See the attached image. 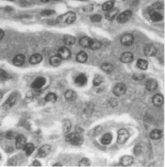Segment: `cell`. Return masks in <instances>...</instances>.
Wrapping results in <instances>:
<instances>
[{"label": "cell", "instance_id": "6da1fadb", "mask_svg": "<svg viewBox=\"0 0 165 167\" xmlns=\"http://www.w3.org/2000/svg\"><path fill=\"white\" fill-rule=\"evenodd\" d=\"M66 141L73 145H81L83 143V138L80 133L73 132L66 136Z\"/></svg>", "mask_w": 165, "mask_h": 167}, {"label": "cell", "instance_id": "7a4b0ae2", "mask_svg": "<svg viewBox=\"0 0 165 167\" xmlns=\"http://www.w3.org/2000/svg\"><path fill=\"white\" fill-rule=\"evenodd\" d=\"M76 19V15L73 12H68L58 17V20L61 23H66L67 24H71L74 23Z\"/></svg>", "mask_w": 165, "mask_h": 167}, {"label": "cell", "instance_id": "3957f363", "mask_svg": "<svg viewBox=\"0 0 165 167\" xmlns=\"http://www.w3.org/2000/svg\"><path fill=\"white\" fill-rule=\"evenodd\" d=\"M130 137V133L127 130L121 129L119 130L118 134V143L119 144H124Z\"/></svg>", "mask_w": 165, "mask_h": 167}, {"label": "cell", "instance_id": "277c9868", "mask_svg": "<svg viewBox=\"0 0 165 167\" xmlns=\"http://www.w3.org/2000/svg\"><path fill=\"white\" fill-rule=\"evenodd\" d=\"M131 16H132V13L130 11H125L118 17L117 21L119 23H125L130 20Z\"/></svg>", "mask_w": 165, "mask_h": 167}, {"label": "cell", "instance_id": "5b68a950", "mask_svg": "<svg viewBox=\"0 0 165 167\" xmlns=\"http://www.w3.org/2000/svg\"><path fill=\"white\" fill-rule=\"evenodd\" d=\"M125 91H126V87H125L124 83H118V84L115 85L113 89L114 94L118 96H120L124 94Z\"/></svg>", "mask_w": 165, "mask_h": 167}, {"label": "cell", "instance_id": "8992f818", "mask_svg": "<svg viewBox=\"0 0 165 167\" xmlns=\"http://www.w3.org/2000/svg\"><path fill=\"white\" fill-rule=\"evenodd\" d=\"M46 80L44 77H39L35 79L34 81L31 84V87L35 89H39L43 87L46 84Z\"/></svg>", "mask_w": 165, "mask_h": 167}, {"label": "cell", "instance_id": "52a82bcc", "mask_svg": "<svg viewBox=\"0 0 165 167\" xmlns=\"http://www.w3.org/2000/svg\"><path fill=\"white\" fill-rule=\"evenodd\" d=\"M19 98V94L17 93H13L10 94L9 98L7 99L6 102H5L4 107H12L15 104Z\"/></svg>", "mask_w": 165, "mask_h": 167}, {"label": "cell", "instance_id": "ba28073f", "mask_svg": "<svg viewBox=\"0 0 165 167\" xmlns=\"http://www.w3.org/2000/svg\"><path fill=\"white\" fill-rule=\"evenodd\" d=\"M15 146L17 149H23L26 145V138L23 135H17L15 138Z\"/></svg>", "mask_w": 165, "mask_h": 167}, {"label": "cell", "instance_id": "9c48e42d", "mask_svg": "<svg viewBox=\"0 0 165 167\" xmlns=\"http://www.w3.org/2000/svg\"><path fill=\"white\" fill-rule=\"evenodd\" d=\"M134 42V37L131 34H125L121 38V43L124 46H129L133 44Z\"/></svg>", "mask_w": 165, "mask_h": 167}, {"label": "cell", "instance_id": "30bf717a", "mask_svg": "<svg viewBox=\"0 0 165 167\" xmlns=\"http://www.w3.org/2000/svg\"><path fill=\"white\" fill-rule=\"evenodd\" d=\"M50 151H51V147L49 145H44L39 149L38 151V157H45L48 155Z\"/></svg>", "mask_w": 165, "mask_h": 167}, {"label": "cell", "instance_id": "8fae6325", "mask_svg": "<svg viewBox=\"0 0 165 167\" xmlns=\"http://www.w3.org/2000/svg\"><path fill=\"white\" fill-rule=\"evenodd\" d=\"M58 55L61 58L62 60H68L69 58L71 55V52L69 50L66 48V47H61L58 50Z\"/></svg>", "mask_w": 165, "mask_h": 167}, {"label": "cell", "instance_id": "7c38bea8", "mask_svg": "<svg viewBox=\"0 0 165 167\" xmlns=\"http://www.w3.org/2000/svg\"><path fill=\"white\" fill-rule=\"evenodd\" d=\"M157 87H158V83L155 79H149L147 81L146 83H145V87H146L147 91H149L150 92L155 91Z\"/></svg>", "mask_w": 165, "mask_h": 167}, {"label": "cell", "instance_id": "4fadbf2b", "mask_svg": "<svg viewBox=\"0 0 165 167\" xmlns=\"http://www.w3.org/2000/svg\"><path fill=\"white\" fill-rule=\"evenodd\" d=\"M75 83L78 86H84L86 85V82H87V78H86L85 74L81 73L77 76L75 78Z\"/></svg>", "mask_w": 165, "mask_h": 167}, {"label": "cell", "instance_id": "5bb4252c", "mask_svg": "<svg viewBox=\"0 0 165 167\" xmlns=\"http://www.w3.org/2000/svg\"><path fill=\"white\" fill-rule=\"evenodd\" d=\"M156 49L155 46L151 44H149L145 47L144 48V54L147 56H153L156 54Z\"/></svg>", "mask_w": 165, "mask_h": 167}, {"label": "cell", "instance_id": "9a60e30c", "mask_svg": "<svg viewBox=\"0 0 165 167\" xmlns=\"http://www.w3.org/2000/svg\"><path fill=\"white\" fill-rule=\"evenodd\" d=\"M133 60V55L131 52H124L122 54L121 57H120V60L121 62L124 63H130Z\"/></svg>", "mask_w": 165, "mask_h": 167}, {"label": "cell", "instance_id": "2e32d148", "mask_svg": "<svg viewBox=\"0 0 165 167\" xmlns=\"http://www.w3.org/2000/svg\"><path fill=\"white\" fill-rule=\"evenodd\" d=\"M164 97L161 94H155L153 98V103L155 104L156 107H161L164 103Z\"/></svg>", "mask_w": 165, "mask_h": 167}, {"label": "cell", "instance_id": "e0dca14e", "mask_svg": "<svg viewBox=\"0 0 165 167\" xmlns=\"http://www.w3.org/2000/svg\"><path fill=\"white\" fill-rule=\"evenodd\" d=\"M133 158L132 157L129 155H125L124 157H122L120 159V164L122 166H130L131 164L133 163Z\"/></svg>", "mask_w": 165, "mask_h": 167}, {"label": "cell", "instance_id": "ac0fdd59", "mask_svg": "<svg viewBox=\"0 0 165 167\" xmlns=\"http://www.w3.org/2000/svg\"><path fill=\"white\" fill-rule=\"evenodd\" d=\"M43 60V55L40 54H35L32 55L30 57L29 62L31 64H38V63H40Z\"/></svg>", "mask_w": 165, "mask_h": 167}, {"label": "cell", "instance_id": "d6986e66", "mask_svg": "<svg viewBox=\"0 0 165 167\" xmlns=\"http://www.w3.org/2000/svg\"><path fill=\"white\" fill-rule=\"evenodd\" d=\"M25 58L23 55L18 54L13 58V63L16 66H21L24 63Z\"/></svg>", "mask_w": 165, "mask_h": 167}, {"label": "cell", "instance_id": "ffe728a7", "mask_svg": "<svg viewBox=\"0 0 165 167\" xmlns=\"http://www.w3.org/2000/svg\"><path fill=\"white\" fill-rule=\"evenodd\" d=\"M92 40L93 39L88 37H83L79 40V44L83 48H90Z\"/></svg>", "mask_w": 165, "mask_h": 167}, {"label": "cell", "instance_id": "44dd1931", "mask_svg": "<svg viewBox=\"0 0 165 167\" xmlns=\"http://www.w3.org/2000/svg\"><path fill=\"white\" fill-rule=\"evenodd\" d=\"M150 17L154 22H159L163 20V17L160 13L156 12L155 11L151 10L150 12Z\"/></svg>", "mask_w": 165, "mask_h": 167}, {"label": "cell", "instance_id": "7402d4cb", "mask_svg": "<svg viewBox=\"0 0 165 167\" xmlns=\"http://www.w3.org/2000/svg\"><path fill=\"white\" fill-rule=\"evenodd\" d=\"M77 94L73 90H67L65 93V98L68 101H75L77 98Z\"/></svg>", "mask_w": 165, "mask_h": 167}, {"label": "cell", "instance_id": "603a6c76", "mask_svg": "<svg viewBox=\"0 0 165 167\" xmlns=\"http://www.w3.org/2000/svg\"><path fill=\"white\" fill-rule=\"evenodd\" d=\"M163 136V132L160 130H154L150 133V137L153 140H160Z\"/></svg>", "mask_w": 165, "mask_h": 167}, {"label": "cell", "instance_id": "cb8c5ba5", "mask_svg": "<svg viewBox=\"0 0 165 167\" xmlns=\"http://www.w3.org/2000/svg\"><path fill=\"white\" fill-rule=\"evenodd\" d=\"M61 61H62V59H61L59 55H54V56H52L51 58H50V63L52 66L58 67L61 64Z\"/></svg>", "mask_w": 165, "mask_h": 167}, {"label": "cell", "instance_id": "d4e9b609", "mask_svg": "<svg viewBox=\"0 0 165 167\" xmlns=\"http://www.w3.org/2000/svg\"><path fill=\"white\" fill-rule=\"evenodd\" d=\"M102 131V127L100 126H98L94 127V128L91 130L89 132V135L91 137H96V136L99 135Z\"/></svg>", "mask_w": 165, "mask_h": 167}, {"label": "cell", "instance_id": "484cf974", "mask_svg": "<svg viewBox=\"0 0 165 167\" xmlns=\"http://www.w3.org/2000/svg\"><path fill=\"white\" fill-rule=\"evenodd\" d=\"M118 13V9H111L108 10L106 14V17L108 20H113L116 17Z\"/></svg>", "mask_w": 165, "mask_h": 167}, {"label": "cell", "instance_id": "4316f807", "mask_svg": "<svg viewBox=\"0 0 165 167\" xmlns=\"http://www.w3.org/2000/svg\"><path fill=\"white\" fill-rule=\"evenodd\" d=\"M35 145L31 143H26L24 147V151L25 152V153L27 156H30L31 155L33 152L35 151Z\"/></svg>", "mask_w": 165, "mask_h": 167}, {"label": "cell", "instance_id": "83f0119b", "mask_svg": "<svg viewBox=\"0 0 165 167\" xmlns=\"http://www.w3.org/2000/svg\"><path fill=\"white\" fill-rule=\"evenodd\" d=\"M87 54L85 52H80L77 53L76 55V60L79 63H85L86 60H87Z\"/></svg>", "mask_w": 165, "mask_h": 167}, {"label": "cell", "instance_id": "f1b7e54d", "mask_svg": "<svg viewBox=\"0 0 165 167\" xmlns=\"http://www.w3.org/2000/svg\"><path fill=\"white\" fill-rule=\"evenodd\" d=\"M112 140V135L111 133H107L103 135V137L101 139V143L103 145H109L110 143Z\"/></svg>", "mask_w": 165, "mask_h": 167}, {"label": "cell", "instance_id": "f546056e", "mask_svg": "<svg viewBox=\"0 0 165 167\" xmlns=\"http://www.w3.org/2000/svg\"><path fill=\"white\" fill-rule=\"evenodd\" d=\"M149 66V63L147 60L143 59H139L137 62V66L138 67L139 69H143V70H146Z\"/></svg>", "mask_w": 165, "mask_h": 167}, {"label": "cell", "instance_id": "4dcf8cb0", "mask_svg": "<svg viewBox=\"0 0 165 167\" xmlns=\"http://www.w3.org/2000/svg\"><path fill=\"white\" fill-rule=\"evenodd\" d=\"M101 68L102 69V71L105 72V73H110L114 70L113 66L112 65L111 63H103L101 66Z\"/></svg>", "mask_w": 165, "mask_h": 167}, {"label": "cell", "instance_id": "1f68e13d", "mask_svg": "<svg viewBox=\"0 0 165 167\" xmlns=\"http://www.w3.org/2000/svg\"><path fill=\"white\" fill-rule=\"evenodd\" d=\"M71 124L70 120H69L68 119H66L63 120L62 122V128L63 132L65 133H68L71 130Z\"/></svg>", "mask_w": 165, "mask_h": 167}, {"label": "cell", "instance_id": "d6a6232c", "mask_svg": "<svg viewBox=\"0 0 165 167\" xmlns=\"http://www.w3.org/2000/svg\"><path fill=\"white\" fill-rule=\"evenodd\" d=\"M63 41L67 45H73L75 42V38L71 35H66L63 37Z\"/></svg>", "mask_w": 165, "mask_h": 167}, {"label": "cell", "instance_id": "836d02e7", "mask_svg": "<svg viewBox=\"0 0 165 167\" xmlns=\"http://www.w3.org/2000/svg\"><path fill=\"white\" fill-rule=\"evenodd\" d=\"M11 78V76L7 73V71L2 69H0V81H7L9 79Z\"/></svg>", "mask_w": 165, "mask_h": 167}, {"label": "cell", "instance_id": "e575fe53", "mask_svg": "<svg viewBox=\"0 0 165 167\" xmlns=\"http://www.w3.org/2000/svg\"><path fill=\"white\" fill-rule=\"evenodd\" d=\"M45 100L47 102H54L56 101L57 100V95L54 93H50L46 94V96L45 97Z\"/></svg>", "mask_w": 165, "mask_h": 167}, {"label": "cell", "instance_id": "d590c367", "mask_svg": "<svg viewBox=\"0 0 165 167\" xmlns=\"http://www.w3.org/2000/svg\"><path fill=\"white\" fill-rule=\"evenodd\" d=\"M101 47V43L100 42L97 40H92V42L90 46V48L93 50H99Z\"/></svg>", "mask_w": 165, "mask_h": 167}, {"label": "cell", "instance_id": "8d00e7d4", "mask_svg": "<svg viewBox=\"0 0 165 167\" xmlns=\"http://www.w3.org/2000/svg\"><path fill=\"white\" fill-rule=\"evenodd\" d=\"M103 81V77L102 76H99V75H97L95 76L93 79V85L94 86H99Z\"/></svg>", "mask_w": 165, "mask_h": 167}, {"label": "cell", "instance_id": "74e56055", "mask_svg": "<svg viewBox=\"0 0 165 167\" xmlns=\"http://www.w3.org/2000/svg\"><path fill=\"white\" fill-rule=\"evenodd\" d=\"M114 1H108L106 3H104L102 5V9L104 11H108L111 9H112V7L114 6Z\"/></svg>", "mask_w": 165, "mask_h": 167}, {"label": "cell", "instance_id": "f35d334b", "mask_svg": "<svg viewBox=\"0 0 165 167\" xmlns=\"http://www.w3.org/2000/svg\"><path fill=\"white\" fill-rule=\"evenodd\" d=\"M79 166H91V163L88 158H84L83 159L81 160V161L79 163Z\"/></svg>", "mask_w": 165, "mask_h": 167}, {"label": "cell", "instance_id": "ab89813d", "mask_svg": "<svg viewBox=\"0 0 165 167\" xmlns=\"http://www.w3.org/2000/svg\"><path fill=\"white\" fill-rule=\"evenodd\" d=\"M102 19L101 15H99V14H95V15H92L91 17V20L94 22V23H99Z\"/></svg>", "mask_w": 165, "mask_h": 167}, {"label": "cell", "instance_id": "60d3db41", "mask_svg": "<svg viewBox=\"0 0 165 167\" xmlns=\"http://www.w3.org/2000/svg\"><path fill=\"white\" fill-rule=\"evenodd\" d=\"M16 137H17V135H16L15 132H12V131L8 132L6 134V137L8 139V140H12V139L16 138Z\"/></svg>", "mask_w": 165, "mask_h": 167}, {"label": "cell", "instance_id": "b9f144b4", "mask_svg": "<svg viewBox=\"0 0 165 167\" xmlns=\"http://www.w3.org/2000/svg\"><path fill=\"white\" fill-rule=\"evenodd\" d=\"M54 13L55 12H54V11L48 9V10H44L43 12L41 13V14L43 16H50V15H53V14H54Z\"/></svg>", "mask_w": 165, "mask_h": 167}, {"label": "cell", "instance_id": "7bdbcfd3", "mask_svg": "<svg viewBox=\"0 0 165 167\" xmlns=\"http://www.w3.org/2000/svg\"><path fill=\"white\" fill-rule=\"evenodd\" d=\"M144 76L143 74H135L133 76V78L136 81H140L144 79Z\"/></svg>", "mask_w": 165, "mask_h": 167}, {"label": "cell", "instance_id": "ee69618b", "mask_svg": "<svg viewBox=\"0 0 165 167\" xmlns=\"http://www.w3.org/2000/svg\"><path fill=\"white\" fill-rule=\"evenodd\" d=\"M140 152H141V147L139 146H136L135 147V149H134V153H135V154L136 155H138L140 153Z\"/></svg>", "mask_w": 165, "mask_h": 167}, {"label": "cell", "instance_id": "f6af8a7d", "mask_svg": "<svg viewBox=\"0 0 165 167\" xmlns=\"http://www.w3.org/2000/svg\"><path fill=\"white\" fill-rule=\"evenodd\" d=\"M161 6H162V5H161L160 3H156V4H154L153 7H155V9H160Z\"/></svg>", "mask_w": 165, "mask_h": 167}, {"label": "cell", "instance_id": "bcb514c9", "mask_svg": "<svg viewBox=\"0 0 165 167\" xmlns=\"http://www.w3.org/2000/svg\"><path fill=\"white\" fill-rule=\"evenodd\" d=\"M32 165H33V166H41L40 163L38 161H35L34 162H33Z\"/></svg>", "mask_w": 165, "mask_h": 167}, {"label": "cell", "instance_id": "7dc6e473", "mask_svg": "<svg viewBox=\"0 0 165 167\" xmlns=\"http://www.w3.org/2000/svg\"><path fill=\"white\" fill-rule=\"evenodd\" d=\"M4 30H1V29H0V40H1V39L4 38Z\"/></svg>", "mask_w": 165, "mask_h": 167}, {"label": "cell", "instance_id": "c3c4849f", "mask_svg": "<svg viewBox=\"0 0 165 167\" xmlns=\"http://www.w3.org/2000/svg\"><path fill=\"white\" fill-rule=\"evenodd\" d=\"M3 98V94L1 91H0V101H1V99Z\"/></svg>", "mask_w": 165, "mask_h": 167}, {"label": "cell", "instance_id": "681fc988", "mask_svg": "<svg viewBox=\"0 0 165 167\" xmlns=\"http://www.w3.org/2000/svg\"><path fill=\"white\" fill-rule=\"evenodd\" d=\"M40 1L42 2H44V3H46V2H48V1H49V0H40Z\"/></svg>", "mask_w": 165, "mask_h": 167}, {"label": "cell", "instance_id": "f907efd6", "mask_svg": "<svg viewBox=\"0 0 165 167\" xmlns=\"http://www.w3.org/2000/svg\"><path fill=\"white\" fill-rule=\"evenodd\" d=\"M81 1H87V0H81Z\"/></svg>", "mask_w": 165, "mask_h": 167}, {"label": "cell", "instance_id": "816d5d0a", "mask_svg": "<svg viewBox=\"0 0 165 167\" xmlns=\"http://www.w3.org/2000/svg\"><path fill=\"white\" fill-rule=\"evenodd\" d=\"M7 1H13V0H7Z\"/></svg>", "mask_w": 165, "mask_h": 167}, {"label": "cell", "instance_id": "f5cc1de1", "mask_svg": "<svg viewBox=\"0 0 165 167\" xmlns=\"http://www.w3.org/2000/svg\"><path fill=\"white\" fill-rule=\"evenodd\" d=\"M0 160H1V155H0Z\"/></svg>", "mask_w": 165, "mask_h": 167}, {"label": "cell", "instance_id": "db71d44e", "mask_svg": "<svg viewBox=\"0 0 165 167\" xmlns=\"http://www.w3.org/2000/svg\"><path fill=\"white\" fill-rule=\"evenodd\" d=\"M55 1H59V0H55Z\"/></svg>", "mask_w": 165, "mask_h": 167}]
</instances>
